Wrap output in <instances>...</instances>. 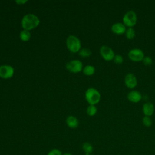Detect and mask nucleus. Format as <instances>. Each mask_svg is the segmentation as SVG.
<instances>
[{"label": "nucleus", "mask_w": 155, "mask_h": 155, "mask_svg": "<svg viewBox=\"0 0 155 155\" xmlns=\"http://www.w3.org/2000/svg\"><path fill=\"white\" fill-rule=\"evenodd\" d=\"M125 36L128 39H133L136 36V31L133 27H130L127 28V30L125 33Z\"/></svg>", "instance_id": "15"}, {"label": "nucleus", "mask_w": 155, "mask_h": 155, "mask_svg": "<svg viewBox=\"0 0 155 155\" xmlns=\"http://www.w3.org/2000/svg\"><path fill=\"white\" fill-rule=\"evenodd\" d=\"M124 82L127 87L130 89H133L136 87L137 84V80L134 74L129 73L125 76Z\"/></svg>", "instance_id": "8"}, {"label": "nucleus", "mask_w": 155, "mask_h": 155, "mask_svg": "<svg viewBox=\"0 0 155 155\" xmlns=\"http://www.w3.org/2000/svg\"><path fill=\"white\" fill-rule=\"evenodd\" d=\"M142 124L146 127H150L153 124L152 119L149 116H144L142 119Z\"/></svg>", "instance_id": "19"}, {"label": "nucleus", "mask_w": 155, "mask_h": 155, "mask_svg": "<svg viewBox=\"0 0 155 155\" xmlns=\"http://www.w3.org/2000/svg\"><path fill=\"white\" fill-rule=\"evenodd\" d=\"M142 94L137 90L130 91L127 94L128 100L133 103H137L142 99Z\"/></svg>", "instance_id": "11"}, {"label": "nucleus", "mask_w": 155, "mask_h": 155, "mask_svg": "<svg viewBox=\"0 0 155 155\" xmlns=\"http://www.w3.org/2000/svg\"><path fill=\"white\" fill-rule=\"evenodd\" d=\"M86 155H93V154H86Z\"/></svg>", "instance_id": "26"}, {"label": "nucleus", "mask_w": 155, "mask_h": 155, "mask_svg": "<svg viewBox=\"0 0 155 155\" xmlns=\"http://www.w3.org/2000/svg\"><path fill=\"white\" fill-rule=\"evenodd\" d=\"M67 125L71 128H76L79 125V121L75 117L73 116H68L66 119Z\"/></svg>", "instance_id": "13"}, {"label": "nucleus", "mask_w": 155, "mask_h": 155, "mask_svg": "<svg viewBox=\"0 0 155 155\" xmlns=\"http://www.w3.org/2000/svg\"><path fill=\"white\" fill-rule=\"evenodd\" d=\"M111 30L113 33L119 35L124 34L127 28L126 26L122 22H116L111 25Z\"/></svg>", "instance_id": "10"}, {"label": "nucleus", "mask_w": 155, "mask_h": 155, "mask_svg": "<svg viewBox=\"0 0 155 155\" xmlns=\"http://www.w3.org/2000/svg\"><path fill=\"white\" fill-rule=\"evenodd\" d=\"M128 56L129 59L134 62L142 61L145 57L143 51L138 48H134L130 50L128 53Z\"/></svg>", "instance_id": "5"}, {"label": "nucleus", "mask_w": 155, "mask_h": 155, "mask_svg": "<svg viewBox=\"0 0 155 155\" xmlns=\"http://www.w3.org/2000/svg\"><path fill=\"white\" fill-rule=\"evenodd\" d=\"M79 54L82 57H88L91 54V51L89 49L84 48L79 50Z\"/></svg>", "instance_id": "20"}, {"label": "nucleus", "mask_w": 155, "mask_h": 155, "mask_svg": "<svg viewBox=\"0 0 155 155\" xmlns=\"http://www.w3.org/2000/svg\"><path fill=\"white\" fill-rule=\"evenodd\" d=\"M94 71H95V68L92 65H87L84 67L83 70V73L87 76H91L93 74Z\"/></svg>", "instance_id": "16"}, {"label": "nucleus", "mask_w": 155, "mask_h": 155, "mask_svg": "<svg viewBox=\"0 0 155 155\" xmlns=\"http://www.w3.org/2000/svg\"><path fill=\"white\" fill-rule=\"evenodd\" d=\"M14 69L10 65H1L0 67V77L4 79H8L13 76Z\"/></svg>", "instance_id": "9"}, {"label": "nucleus", "mask_w": 155, "mask_h": 155, "mask_svg": "<svg viewBox=\"0 0 155 155\" xmlns=\"http://www.w3.org/2000/svg\"><path fill=\"white\" fill-rule=\"evenodd\" d=\"M100 54L103 59L107 61L113 60L115 56L113 49L107 45H102L100 48Z\"/></svg>", "instance_id": "6"}, {"label": "nucleus", "mask_w": 155, "mask_h": 155, "mask_svg": "<svg viewBox=\"0 0 155 155\" xmlns=\"http://www.w3.org/2000/svg\"><path fill=\"white\" fill-rule=\"evenodd\" d=\"M47 155H62V153L60 150L58 148H54L51 150Z\"/></svg>", "instance_id": "23"}, {"label": "nucleus", "mask_w": 155, "mask_h": 155, "mask_svg": "<svg viewBox=\"0 0 155 155\" xmlns=\"http://www.w3.org/2000/svg\"><path fill=\"white\" fill-rule=\"evenodd\" d=\"M82 148L86 154H91V153L93 151V147L89 142H84L82 144Z\"/></svg>", "instance_id": "14"}, {"label": "nucleus", "mask_w": 155, "mask_h": 155, "mask_svg": "<svg viewBox=\"0 0 155 155\" xmlns=\"http://www.w3.org/2000/svg\"><path fill=\"white\" fill-rule=\"evenodd\" d=\"M67 45L70 51L76 53L80 50L81 42L77 37L71 35L69 36L67 39Z\"/></svg>", "instance_id": "4"}, {"label": "nucleus", "mask_w": 155, "mask_h": 155, "mask_svg": "<svg viewBox=\"0 0 155 155\" xmlns=\"http://www.w3.org/2000/svg\"><path fill=\"white\" fill-rule=\"evenodd\" d=\"M113 61L116 64H121L123 63L124 58L120 54H115Z\"/></svg>", "instance_id": "21"}, {"label": "nucleus", "mask_w": 155, "mask_h": 155, "mask_svg": "<svg viewBox=\"0 0 155 155\" xmlns=\"http://www.w3.org/2000/svg\"><path fill=\"white\" fill-rule=\"evenodd\" d=\"M22 26L26 30H30L36 27L39 24V18L33 14H27L22 19Z\"/></svg>", "instance_id": "1"}, {"label": "nucleus", "mask_w": 155, "mask_h": 155, "mask_svg": "<svg viewBox=\"0 0 155 155\" xmlns=\"http://www.w3.org/2000/svg\"><path fill=\"white\" fill-rule=\"evenodd\" d=\"M30 33L29 31L24 30L20 33V38L23 41H27L30 38Z\"/></svg>", "instance_id": "17"}, {"label": "nucleus", "mask_w": 155, "mask_h": 155, "mask_svg": "<svg viewBox=\"0 0 155 155\" xmlns=\"http://www.w3.org/2000/svg\"><path fill=\"white\" fill-rule=\"evenodd\" d=\"M62 155H73V154L70 153H65L62 154Z\"/></svg>", "instance_id": "25"}, {"label": "nucleus", "mask_w": 155, "mask_h": 155, "mask_svg": "<svg viewBox=\"0 0 155 155\" xmlns=\"http://www.w3.org/2000/svg\"><path fill=\"white\" fill-rule=\"evenodd\" d=\"M87 112L90 116H93L97 113V108L93 105H90L87 108Z\"/></svg>", "instance_id": "18"}, {"label": "nucleus", "mask_w": 155, "mask_h": 155, "mask_svg": "<svg viewBox=\"0 0 155 155\" xmlns=\"http://www.w3.org/2000/svg\"><path fill=\"white\" fill-rule=\"evenodd\" d=\"M85 98L90 105H94L99 102L101 99V94L96 89L90 88L85 92Z\"/></svg>", "instance_id": "3"}, {"label": "nucleus", "mask_w": 155, "mask_h": 155, "mask_svg": "<svg viewBox=\"0 0 155 155\" xmlns=\"http://www.w3.org/2000/svg\"><path fill=\"white\" fill-rule=\"evenodd\" d=\"M142 62L145 65H151L153 64V59L150 56H146L143 58Z\"/></svg>", "instance_id": "22"}, {"label": "nucleus", "mask_w": 155, "mask_h": 155, "mask_svg": "<svg viewBox=\"0 0 155 155\" xmlns=\"http://www.w3.org/2000/svg\"><path fill=\"white\" fill-rule=\"evenodd\" d=\"M137 17L136 13L133 10H130L127 11L123 16L122 23L128 28L133 27L137 23Z\"/></svg>", "instance_id": "2"}, {"label": "nucleus", "mask_w": 155, "mask_h": 155, "mask_svg": "<svg viewBox=\"0 0 155 155\" xmlns=\"http://www.w3.org/2000/svg\"><path fill=\"white\" fill-rule=\"evenodd\" d=\"M25 2H27V1H16V3H18V4H24V3H25Z\"/></svg>", "instance_id": "24"}, {"label": "nucleus", "mask_w": 155, "mask_h": 155, "mask_svg": "<svg viewBox=\"0 0 155 155\" xmlns=\"http://www.w3.org/2000/svg\"><path fill=\"white\" fill-rule=\"evenodd\" d=\"M142 111L145 116H151L154 112V106L153 103L147 102L143 104Z\"/></svg>", "instance_id": "12"}, {"label": "nucleus", "mask_w": 155, "mask_h": 155, "mask_svg": "<svg viewBox=\"0 0 155 155\" xmlns=\"http://www.w3.org/2000/svg\"><path fill=\"white\" fill-rule=\"evenodd\" d=\"M67 69L73 73H78L82 68V64L79 60H72L66 64Z\"/></svg>", "instance_id": "7"}]
</instances>
